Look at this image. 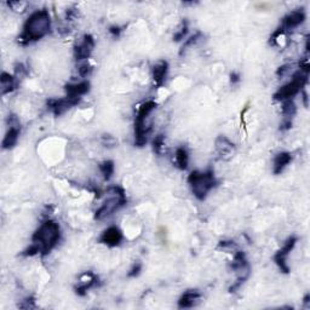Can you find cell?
<instances>
[{
  "label": "cell",
  "instance_id": "obj_1",
  "mask_svg": "<svg viewBox=\"0 0 310 310\" xmlns=\"http://www.w3.org/2000/svg\"><path fill=\"white\" fill-rule=\"evenodd\" d=\"M51 32V17L46 9L37 10L26 20L22 33L19 35V43L26 46L39 42Z\"/></svg>",
  "mask_w": 310,
  "mask_h": 310
},
{
  "label": "cell",
  "instance_id": "obj_2",
  "mask_svg": "<svg viewBox=\"0 0 310 310\" xmlns=\"http://www.w3.org/2000/svg\"><path fill=\"white\" fill-rule=\"evenodd\" d=\"M61 239V227L56 221L46 218L32 235V244L39 248L42 256L49 254Z\"/></svg>",
  "mask_w": 310,
  "mask_h": 310
},
{
  "label": "cell",
  "instance_id": "obj_3",
  "mask_svg": "<svg viewBox=\"0 0 310 310\" xmlns=\"http://www.w3.org/2000/svg\"><path fill=\"white\" fill-rule=\"evenodd\" d=\"M188 185L192 189L193 195L199 202H204L209 193L218 185V180L214 176L212 169H207L206 171H193L188 176Z\"/></svg>",
  "mask_w": 310,
  "mask_h": 310
},
{
  "label": "cell",
  "instance_id": "obj_4",
  "mask_svg": "<svg viewBox=\"0 0 310 310\" xmlns=\"http://www.w3.org/2000/svg\"><path fill=\"white\" fill-rule=\"evenodd\" d=\"M127 204V197L124 188L120 186H112L107 189V196L104 202L95 212V220L102 221L104 218L112 216Z\"/></svg>",
  "mask_w": 310,
  "mask_h": 310
},
{
  "label": "cell",
  "instance_id": "obj_5",
  "mask_svg": "<svg viewBox=\"0 0 310 310\" xmlns=\"http://www.w3.org/2000/svg\"><path fill=\"white\" fill-rule=\"evenodd\" d=\"M156 107L158 103L155 101L148 100L139 105L135 115V145L139 148L144 147L148 141V135L152 131V127L145 125V121Z\"/></svg>",
  "mask_w": 310,
  "mask_h": 310
},
{
  "label": "cell",
  "instance_id": "obj_6",
  "mask_svg": "<svg viewBox=\"0 0 310 310\" xmlns=\"http://www.w3.org/2000/svg\"><path fill=\"white\" fill-rule=\"evenodd\" d=\"M230 268L236 274V281L229 287L230 294H234L243 286L251 275V265L248 263L246 254L243 251H236L230 263Z\"/></svg>",
  "mask_w": 310,
  "mask_h": 310
},
{
  "label": "cell",
  "instance_id": "obj_7",
  "mask_svg": "<svg viewBox=\"0 0 310 310\" xmlns=\"http://www.w3.org/2000/svg\"><path fill=\"white\" fill-rule=\"evenodd\" d=\"M306 84H308V74L302 73V71L299 70L297 73L294 74L292 80L279 88L272 97H274L275 101L282 102L292 100L296 95H298L301 91H303V88H304Z\"/></svg>",
  "mask_w": 310,
  "mask_h": 310
},
{
  "label": "cell",
  "instance_id": "obj_8",
  "mask_svg": "<svg viewBox=\"0 0 310 310\" xmlns=\"http://www.w3.org/2000/svg\"><path fill=\"white\" fill-rule=\"evenodd\" d=\"M297 241H298V238L296 236V235H291V236L287 238V240L285 241V244L282 245V247L274 254V258H272L275 262V264L278 265V268L280 269V271L284 272V274H288L289 272L287 257L288 254L294 251L296 245H297Z\"/></svg>",
  "mask_w": 310,
  "mask_h": 310
},
{
  "label": "cell",
  "instance_id": "obj_9",
  "mask_svg": "<svg viewBox=\"0 0 310 310\" xmlns=\"http://www.w3.org/2000/svg\"><path fill=\"white\" fill-rule=\"evenodd\" d=\"M95 39L91 34H84L79 42L74 44V59L77 61L88 60L95 50Z\"/></svg>",
  "mask_w": 310,
  "mask_h": 310
},
{
  "label": "cell",
  "instance_id": "obj_10",
  "mask_svg": "<svg viewBox=\"0 0 310 310\" xmlns=\"http://www.w3.org/2000/svg\"><path fill=\"white\" fill-rule=\"evenodd\" d=\"M9 130L6 131L3 139V149H12L19 142L20 134H21V125H20L19 118L15 114H9L8 117Z\"/></svg>",
  "mask_w": 310,
  "mask_h": 310
},
{
  "label": "cell",
  "instance_id": "obj_11",
  "mask_svg": "<svg viewBox=\"0 0 310 310\" xmlns=\"http://www.w3.org/2000/svg\"><path fill=\"white\" fill-rule=\"evenodd\" d=\"M81 100H76V98L63 97V98H50L47 100L46 105L49 111L52 112L54 117H61V115L69 111L70 108L76 107L80 103Z\"/></svg>",
  "mask_w": 310,
  "mask_h": 310
},
{
  "label": "cell",
  "instance_id": "obj_12",
  "mask_svg": "<svg viewBox=\"0 0 310 310\" xmlns=\"http://www.w3.org/2000/svg\"><path fill=\"white\" fill-rule=\"evenodd\" d=\"M214 149H216L218 158L224 160V161H229V160L234 158L235 153H236V147H235L234 143L223 135H220L216 138Z\"/></svg>",
  "mask_w": 310,
  "mask_h": 310
},
{
  "label": "cell",
  "instance_id": "obj_13",
  "mask_svg": "<svg viewBox=\"0 0 310 310\" xmlns=\"http://www.w3.org/2000/svg\"><path fill=\"white\" fill-rule=\"evenodd\" d=\"M281 112H282V120L280 122V131H287L292 127V121H294V118L297 114V105L294 102V100H287L282 102V107H281Z\"/></svg>",
  "mask_w": 310,
  "mask_h": 310
},
{
  "label": "cell",
  "instance_id": "obj_14",
  "mask_svg": "<svg viewBox=\"0 0 310 310\" xmlns=\"http://www.w3.org/2000/svg\"><path fill=\"white\" fill-rule=\"evenodd\" d=\"M122 238L124 236H122L121 230L119 229L118 227L112 226L107 228L105 230H103V233L101 234L98 241H100L101 244L107 245L108 247H117L121 244Z\"/></svg>",
  "mask_w": 310,
  "mask_h": 310
},
{
  "label": "cell",
  "instance_id": "obj_15",
  "mask_svg": "<svg viewBox=\"0 0 310 310\" xmlns=\"http://www.w3.org/2000/svg\"><path fill=\"white\" fill-rule=\"evenodd\" d=\"M305 19H306V15L304 9L302 8V9L294 10V11L288 12L287 15L282 19L280 27H282L285 30L297 28V27L301 26L302 23H304Z\"/></svg>",
  "mask_w": 310,
  "mask_h": 310
},
{
  "label": "cell",
  "instance_id": "obj_16",
  "mask_svg": "<svg viewBox=\"0 0 310 310\" xmlns=\"http://www.w3.org/2000/svg\"><path fill=\"white\" fill-rule=\"evenodd\" d=\"M98 281V278L94 274L93 271H85L80 275V281L79 284L76 286V294L80 297L86 296L87 291L90 288H93L94 286H96Z\"/></svg>",
  "mask_w": 310,
  "mask_h": 310
},
{
  "label": "cell",
  "instance_id": "obj_17",
  "mask_svg": "<svg viewBox=\"0 0 310 310\" xmlns=\"http://www.w3.org/2000/svg\"><path fill=\"white\" fill-rule=\"evenodd\" d=\"M169 73V63L168 61H159L158 63H155L153 66L152 69V78H153V83L156 87H161L163 84H165L166 77H168Z\"/></svg>",
  "mask_w": 310,
  "mask_h": 310
},
{
  "label": "cell",
  "instance_id": "obj_18",
  "mask_svg": "<svg viewBox=\"0 0 310 310\" xmlns=\"http://www.w3.org/2000/svg\"><path fill=\"white\" fill-rule=\"evenodd\" d=\"M90 88H91V84L88 83V81H80V83H76V84H67L66 86H64L67 97L76 98V100H81L84 95L88 94Z\"/></svg>",
  "mask_w": 310,
  "mask_h": 310
},
{
  "label": "cell",
  "instance_id": "obj_19",
  "mask_svg": "<svg viewBox=\"0 0 310 310\" xmlns=\"http://www.w3.org/2000/svg\"><path fill=\"white\" fill-rule=\"evenodd\" d=\"M202 298V294L199 289H187V291L180 296L178 299V308L180 309H189L193 308L199 303Z\"/></svg>",
  "mask_w": 310,
  "mask_h": 310
},
{
  "label": "cell",
  "instance_id": "obj_20",
  "mask_svg": "<svg viewBox=\"0 0 310 310\" xmlns=\"http://www.w3.org/2000/svg\"><path fill=\"white\" fill-rule=\"evenodd\" d=\"M291 161H292L291 153L288 152L278 153L274 158V162H272V173H274V175H280V173L287 168Z\"/></svg>",
  "mask_w": 310,
  "mask_h": 310
},
{
  "label": "cell",
  "instance_id": "obj_21",
  "mask_svg": "<svg viewBox=\"0 0 310 310\" xmlns=\"http://www.w3.org/2000/svg\"><path fill=\"white\" fill-rule=\"evenodd\" d=\"M0 84H2V95L5 96L16 88V77L6 73V71H3L2 76H0Z\"/></svg>",
  "mask_w": 310,
  "mask_h": 310
},
{
  "label": "cell",
  "instance_id": "obj_22",
  "mask_svg": "<svg viewBox=\"0 0 310 310\" xmlns=\"http://www.w3.org/2000/svg\"><path fill=\"white\" fill-rule=\"evenodd\" d=\"M175 163L176 166L182 171L188 169L189 163V154L185 147H178L175 153Z\"/></svg>",
  "mask_w": 310,
  "mask_h": 310
},
{
  "label": "cell",
  "instance_id": "obj_23",
  "mask_svg": "<svg viewBox=\"0 0 310 310\" xmlns=\"http://www.w3.org/2000/svg\"><path fill=\"white\" fill-rule=\"evenodd\" d=\"M98 169H100L104 180H111L112 177H113L115 169L114 161L113 160H104V161L98 163Z\"/></svg>",
  "mask_w": 310,
  "mask_h": 310
},
{
  "label": "cell",
  "instance_id": "obj_24",
  "mask_svg": "<svg viewBox=\"0 0 310 310\" xmlns=\"http://www.w3.org/2000/svg\"><path fill=\"white\" fill-rule=\"evenodd\" d=\"M202 38H203V33L202 32H196V33H194L192 37H189V38L187 39L185 43H183L182 47H180L179 56H183V54H186L187 51L189 50V47H192V46L195 45V44L199 43L200 40H202Z\"/></svg>",
  "mask_w": 310,
  "mask_h": 310
},
{
  "label": "cell",
  "instance_id": "obj_25",
  "mask_svg": "<svg viewBox=\"0 0 310 310\" xmlns=\"http://www.w3.org/2000/svg\"><path fill=\"white\" fill-rule=\"evenodd\" d=\"M188 29H189V22L188 20L185 19L182 22H180L178 29H177L175 34H173V42H180L182 39H185L187 33H188Z\"/></svg>",
  "mask_w": 310,
  "mask_h": 310
},
{
  "label": "cell",
  "instance_id": "obj_26",
  "mask_svg": "<svg viewBox=\"0 0 310 310\" xmlns=\"http://www.w3.org/2000/svg\"><path fill=\"white\" fill-rule=\"evenodd\" d=\"M163 145H165V136L158 135L153 139V151L156 155H161L163 151Z\"/></svg>",
  "mask_w": 310,
  "mask_h": 310
},
{
  "label": "cell",
  "instance_id": "obj_27",
  "mask_svg": "<svg viewBox=\"0 0 310 310\" xmlns=\"http://www.w3.org/2000/svg\"><path fill=\"white\" fill-rule=\"evenodd\" d=\"M94 70V66H91L88 62H84L81 63L79 67H78V73H79V76L81 78H87L91 76V73H93Z\"/></svg>",
  "mask_w": 310,
  "mask_h": 310
},
{
  "label": "cell",
  "instance_id": "obj_28",
  "mask_svg": "<svg viewBox=\"0 0 310 310\" xmlns=\"http://www.w3.org/2000/svg\"><path fill=\"white\" fill-rule=\"evenodd\" d=\"M6 5H8L11 10H13V11L23 12L26 10L27 5H28V3H26V2H9V3H6Z\"/></svg>",
  "mask_w": 310,
  "mask_h": 310
},
{
  "label": "cell",
  "instance_id": "obj_29",
  "mask_svg": "<svg viewBox=\"0 0 310 310\" xmlns=\"http://www.w3.org/2000/svg\"><path fill=\"white\" fill-rule=\"evenodd\" d=\"M101 142L107 148H113L118 144V141L112 135H103L101 138Z\"/></svg>",
  "mask_w": 310,
  "mask_h": 310
},
{
  "label": "cell",
  "instance_id": "obj_30",
  "mask_svg": "<svg viewBox=\"0 0 310 310\" xmlns=\"http://www.w3.org/2000/svg\"><path fill=\"white\" fill-rule=\"evenodd\" d=\"M142 268H143V264L141 263V262L139 261L136 262V263H134V265L131 267L130 270H129L127 278H137L138 275L141 274Z\"/></svg>",
  "mask_w": 310,
  "mask_h": 310
},
{
  "label": "cell",
  "instance_id": "obj_31",
  "mask_svg": "<svg viewBox=\"0 0 310 310\" xmlns=\"http://www.w3.org/2000/svg\"><path fill=\"white\" fill-rule=\"evenodd\" d=\"M19 306H20V308H22V309H35L37 308L35 298H34L33 296H29V297L23 299L22 303Z\"/></svg>",
  "mask_w": 310,
  "mask_h": 310
},
{
  "label": "cell",
  "instance_id": "obj_32",
  "mask_svg": "<svg viewBox=\"0 0 310 310\" xmlns=\"http://www.w3.org/2000/svg\"><path fill=\"white\" fill-rule=\"evenodd\" d=\"M218 248H222L224 251L231 252L234 251L235 248H236V245H235L233 241H220V244H218Z\"/></svg>",
  "mask_w": 310,
  "mask_h": 310
},
{
  "label": "cell",
  "instance_id": "obj_33",
  "mask_svg": "<svg viewBox=\"0 0 310 310\" xmlns=\"http://www.w3.org/2000/svg\"><path fill=\"white\" fill-rule=\"evenodd\" d=\"M27 74V68L23 63H16L15 64V77L17 78H22Z\"/></svg>",
  "mask_w": 310,
  "mask_h": 310
},
{
  "label": "cell",
  "instance_id": "obj_34",
  "mask_svg": "<svg viewBox=\"0 0 310 310\" xmlns=\"http://www.w3.org/2000/svg\"><path fill=\"white\" fill-rule=\"evenodd\" d=\"M289 69H291V66H289V64H284V66H280L277 70V76L279 78H284L285 76H287Z\"/></svg>",
  "mask_w": 310,
  "mask_h": 310
},
{
  "label": "cell",
  "instance_id": "obj_35",
  "mask_svg": "<svg viewBox=\"0 0 310 310\" xmlns=\"http://www.w3.org/2000/svg\"><path fill=\"white\" fill-rule=\"evenodd\" d=\"M299 67H301V71L304 74H309L310 68H309V60L308 57H304L301 62H299Z\"/></svg>",
  "mask_w": 310,
  "mask_h": 310
},
{
  "label": "cell",
  "instance_id": "obj_36",
  "mask_svg": "<svg viewBox=\"0 0 310 310\" xmlns=\"http://www.w3.org/2000/svg\"><path fill=\"white\" fill-rule=\"evenodd\" d=\"M108 30H109V33H111L112 35L114 37V38H119L121 32H122L121 27H119V26H111V27H109Z\"/></svg>",
  "mask_w": 310,
  "mask_h": 310
},
{
  "label": "cell",
  "instance_id": "obj_37",
  "mask_svg": "<svg viewBox=\"0 0 310 310\" xmlns=\"http://www.w3.org/2000/svg\"><path fill=\"white\" fill-rule=\"evenodd\" d=\"M240 80H241V78H240L239 73H236V71H233V73L230 74V83L233 85L240 83Z\"/></svg>",
  "mask_w": 310,
  "mask_h": 310
},
{
  "label": "cell",
  "instance_id": "obj_38",
  "mask_svg": "<svg viewBox=\"0 0 310 310\" xmlns=\"http://www.w3.org/2000/svg\"><path fill=\"white\" fill-rule=\"evenodd\" d=\"M309 298H310V296H309V294H306L305 295V297H304V299H303V303H304V305H305V308H309Z\"/></svg>",
  "mask_w": 310,
  "mask_h": 310
}]
</instances>
